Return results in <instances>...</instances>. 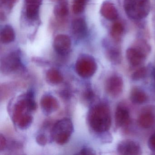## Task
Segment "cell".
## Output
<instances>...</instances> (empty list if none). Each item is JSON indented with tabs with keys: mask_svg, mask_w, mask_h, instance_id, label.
I'll list each match as a JSON object with an SVG mask.
<instances>
[{
	"mask_svg": "<svg viewBox=\"0 0 155 155\" xmlns=\"http://www.w3.org/2000/svg\"><path fill=\"white\" fill-rule=\"evenodd\" d=\"M17 1V0H1V3L4 8L10 10L13 8Z\"/></svg>",
	"mask_w": 155,
	"mask_h": 155,
	"instance_id": "26",
	"label": "cell"
},
{
	"mask_svg": "<svg viewBox=\"0 0 155 155\" xmlns=\"http://www.w3.org/2000/svg\"><path fill=\"white\" fill-rule=\"evenodd\" d=\"M147 73V68L145 67L138 69L131 75V78L133 81H138L144 78Z\"/></svg>",
	"mask_w": 155,
	"mask_h": 155,
	"instance_id": "24",
	"label": "cell"
},
{
	"mask_svg": "<svg viewBox=\"0 0 155 155\" xmlns=\"http://www.w3.org/2000/svg\"><path fill=\"white\" fill-rule=\"evenodd\" d=\"M73 130V123L70 119H61L57 121L51 129V137L58 145H64L68 142Z\"/></svg>",
	"mask_w": 155,
	"mask_h": 155,
	"instance_id": "3",
	"label": "cell"
},
{
	"mask_svg": "<svg viewBox=\"0 0 155 155\" xmlns=\"http://www.w3.org/2000/svg\"><path fill=\"white\" fill-rule=\"evenodd\" d=\"M22 67L20 54L15 51L8 54L2 61L1 70L4 74H12L19 70Z\"/></svg>",
	"mask_w": 155,
	"mask_h": 155,
	"instance_id": "6",
	"label": "cell"
},
{
	"mask_svg": "<svg viewBox=\"0 0 155 155\" xmlns=\"http://www.w3.org/2000/svg\"><path fill=\"white\" fill-rule=\"evenodd\" d=\"M32 112L28 106L25 95L21 96L18 98L13 106L12 120L20 129H27L33 122Z\"/></svg>",
	"mask_w": 155,
	"mask_h": 155,
	"instance_id": "2",
	"label": "cell"
},
{
	"mask_svg": "<svg viewBox=\"0 0 155 155\" xmlns=\"http://www.w3.org/2000/svg\"><path fill=\"white\" fill-rule=\"evenodd\" d=\"M89 0H73L72 10L76 14L82 13L86 8V5Z\"/></svg>",
	"mask_w": 155,
	"mask_h": 155,
	"instance_id": "23",
	"label": "cell"
},
{
	"mask_svg": "<svg viewBox=\"0 0 155 155\" xmlns=\"http://www.w3.org/2000/svg\"><path fill=\"white\" fill-rule=\"evenodd\" d=\"M124 28L120 22H115L111 28L110 35L113 41L118 42L121 39L122 35L124 33Z\"/></svg>",
	"mask_w": 155,
	"mask_h": 155,
	"instance_id": "22",
	"label": "cell"
},
{
	"mask_svg": "<svg viewBox=\"0 0 155 155\" xmlns=\"http://www.w3.org/2000/svg\"><path fill=\"white\" fill-rule=\"evenodd\" d=\"M147 96L142 90L138 87H133L130 94V99L135 104H142L147 100Z\"/></svg>",
	"mask_w": 155,
	"mask_h": 155,
	"instance_id": "19",
	"label": "cell"
},
{
	"mask_svg": "<svg viewBox=\"0 0 155 155\" xmlns=\"http://www.w3.org/2000/svg\"><path fill=\"white\" fill-rule=\"evenodd\" d=\"M41 110L44 114L50 115L58 109L59 105L58 100L51 94H45L40 101Z\"/></svg>",
	"mask_w": 155,
	"mask_h": 155,
	"instance_id": "11",
	"label": "cell"
},
{
	"mask_svg": "<svg viewBox=\"0 0 155 155\" xmlns=\"http://www.w3.org/2000/svg\"><path fill=\"white\" fill-rule=\"evenodd\" d=\"M124 8L131 19L139 20L146 18L150 11V0H124Z\"/></svg>",
	"mask_w": 155,
	"mask_h": 155,
	"instance_id": "4",
	"label": "cell"
},
{
	"mask_svg": "<svg viewBox=\"0 0 155 155\" xmlns=\"http://www.w3.org/2000/svg\"><path fill=\"white\" fill-rule=\"evenodd\" d=\"M36 141L39 145L43 146L47 144L48 139L45 134L43 133H40L38 134L36 137Z\"/></svg>",
	"mask_w": 155,
	"mask_h": 155,
	"instance_id": "25",
	"label": "cell"
},
{
	"mask_svg": "<svg viewBox=\"0 0 155 155\" xmlns=\"http://www.w3.org/2000/svg\"><path fill=\"white\" fill-rule=\"evenodd\" d=\"M7 145V140L2 134L0 135V150L2 151L6 148Z\"/></svg>",
	"mask_w": 155,
	"mask_h": 155,
	"instance_id": "29",
	"label": "cell"
},
{
	"mask_svg": "<svg viewBox=\"0 0 155 155\" xmlns=\"http://www.w3.org/2000/svg\"><path fill=\"white\" fill-rule=\"evenodd\" d=\"M47 82L51 85H57L63 81V77L60 71L55 68H51L47 71L46 75Z\"/></svg>",
	"mask_w": 155,
	"mask_h": 155,
	"instance_id": "18",
	"label": "cell"
},
{
	"mask_svg": "<svg viewBox=\"0 0 155 155\" xmlns=\"http://www.w3.org/2000/svg\"><path fill=\"white\" fill-rule=\"evenodd\" d=\"M117 151L120 155H137L141 154L142 150L139 143L128 139L122 140L118 144Z\"/></svg>",
	"mask_w": 155,
	"mask_h": 155,
	"instance_id": "9",
	"label": "cell"
},
{
	"mask_svg": "<svg viewBox=\"0 0 155 155\" xmlns=\"http://www.w3.org/2000/svg\"><path fill=\"white\" fill-rule=\"evenodd\" d=\"M69 7L66 0H61L54 7V15L58 18H66L69 14Z\"/></svg>",
	"mask_w": 155,
	"mask_h": 155,
	"instance_id": "21",
	"label": "cell"
},
{
	"mask_svg": "<svg viewBox=\"0 0 155 155\" xmlns=\"http://www.w3.org/2000/svg\"><path fill=\"white\" fill-rule=\"evenodd\" d=\"M97 69L95 59L90 55L83 54L80 55L75 64V71L83 78H88L93 76Z\"/></svg>",
	"mask_w": 155,
	"mask_h": 155,
	"instance_id": "5",
	"label": "cell"
},
{
	"mask_svg": "<svg viewBox=\"0 0 155 155\" xmlns=\"http://www.w3.org/2000/svg\"><path fill=\"white\" fill-rule=\"evenodd\" d=\"M25 2L27 18L31 20H36L39 17L42 0H25Z\"/></svg>",
	"mask_w": 155,
	"mask_h": 155,
	"instance_id": "14",
	"label": "cell"
},
{
	"mask_svg": "<svg viewBox=\"0 0 155 155\" xmlns=\"http://www.w3.org/2000/svg\"><path fill=\"white\" fill-rule=\"evenodd\" d=\"M154 80H155V76H154Z\"/></svg>",
	"mask_w": 155,
	"mask_h": 155,
	"instance_id": "31",
	"label": "cell"
},
{
	"mask_svg": "<svg viewBox=\"0 0 155 155\" xmlns=\"http://www.w3.org/2000/svg\"><path fill=\"white\" fill-rule=\"evenodd\" d=\"M148 146L151 151L155 152V133L150 137L148 141Z\"/></svg>",
	"mask_w": 155,
	"mask_h": 155,
	"instance_id": "27",
	"label": "cell"
},
{
	"mask_svg": "<svg viewBox=\"0 0 155 155\" xmlns=\"http://www.w3.org/2000/svg\"><path fill=\"white\" fill-rule=\"evenodd\" d=\"M94 97V92L91 89H87V90L85 91L84 97L87 100H91Z\"/></svg>",
	"mask_w": 155,
	"mask_h": 155,
	"instance_id": "30",
	"label": "cell"
},
{
	"mask_svg": "<svg viewBox=\"0 0 155 155\" xmlns=\"http://www.w3.org/2000/svg\"><path fill=\"white\" fill-rule=\"evenodd\" d=\"M71 32L76 38L81 39L86 37L87 32V27L85 20L81 18H76L71 23Z\"/></svg>",
	"mask_w": 155,
	"mask_h": 155,
	"instance_id": "13",
	"label": "cell"
},
{
	"mask_svg": "<svg viewBox=\"0 0 155 155\" xmlns=\"http://www.w3.org/2000/svg\"><path fill=\"white\" fill-rule=\"evenodd\" d=\"M95 151L90 148L84 147L80 150L77 154L79 155H93L95 154Z\"/></svg>",
	"mask_w": 155,
	"mask_h": 155,
	"instance_id": "28",
	"label": "cell"
},
{
	"mask_svg": "<svg viewBox=\"0 0 155 155\" xmlns=\"http://www.w3.org/2000/svg\"><path fill=\"white\" fill-rule=\"evenodd\" d=\"M87 120L89 125L95 132H106L110 129L111 124L109 107L103 103L94 105L89 111Z\"/></svg>",
	"mask_w": 155,
	"mask_h": 155,
	"instance_id": "1",
	"label": "cell"
},
{
	"mask_svg": "<svg viewBox=\"0 0 155 155\" xmlns=\"http://www.w3.org/2000/svg\"><path fill=\"white\" fill-rule=\"evenodd\" d=\"M55 51L61 56H65L69 53L71 47V41L70 37L65 34L56 36L53 43Z\"/></svg>",
	"mask_w": 155,
	"mask_h": 155,
	"instance_id": "10",
	"label": "cell"
},
{
	"mask_svg": "<svg viewBox=\"0 0 155 155\" xmlns=\"http://www.w3.org/2000/svg\"><path fill=\"white\" fill-rule=\"evenodd\" d=\"M148 54L146 51L135 43L126 51V57L129 63L134 67L142 64Z\"/></svg>",
	"mask_w": 155,
	"mask_h": 155,
	"instance_id": "7",
	"label": "cell"
},
{
	"mask_svg": "<svg viewBox=\"0 0 155 155\" xmlns=\"http://www.w3.org/2000/svg\"><path fill=\"white\" fill-rule=\"evenodd\" d=\"M106 55L110 61L113 64L120 63L122 59L121 51L117 46L107 43L106 44Z\"/></svg>",
	"mask_w": 155,
	"mask_h": 155,
	"instance_id": "16",
	"label": "cell"
},
{
	"mask_svg": "<svg viewBox=\"0 0 155 155\" xmlns=\"http://www.w3.org/2000/svg\"><path fill=\"white\" fill-rule=\"evenodd\" d=\"M100 12L104 18L109 21L115 20L118 16L117 8L113 3L109 1H105L102 3Z\"/></svg>",
	"mask_w": 155,
	"mask_h": 155,
	"instance_id": "15",
	"label": "cell"
},
{
	"mask_svg": "<svg viewBox=\"0 0 155 155\" xmlns=\"http://www.w3.org/2000/svg\"><path fill=\"white\" fill-rule=\"evenodd\" d=\"M139 126L144 129H149L155 124V115L150 111L141 112L137 119Z\"/></svg>",
	"mask_w": 155,
	"mask_h": 155,
	"instance_id": "17",
	"label": "cell"
},
{
	"mask_svg": "<svg viewBox=\"0 0 155 155\" xmlns=\"http://www.w3.org/2000/svg\"><path fill=\"white\" fill-rule=\"evenodd\" d=\"M105 88L108 94L113 97H117L122 93L123 81L120 76L113 75L107 79Z\"/></svg>",
	"mask_w": 155,
	"mask_h": 155,
	"instance_id": "8",
	"label": "cell"
},
{
	"mask_svg": "<svg viewBox=\"0 0 155 155\" xmlns=\"http://www.w3.org/2000/svg\"><path fill=\"white\" fill-rule=\"evenodd\" d=\"M115 123L118 127L127 126L130 121V115L128 109L125 106L118 105L115 113Z\"/></svg>",
	"mask_w": 155,
	"mask_h": 155,
	"instance_id": "12",
	"label": "cell"
},
{
	"mask_svg": "<svg viewBox=\"0 0 155 155\" xmlns=\"http://www.w3.org/2000/svg\"><path fill=\"white\" fill-rule=\"evenodd\" d=\"M15 32L12 26L7 25L3 27L1 32V40L4 44L13 42L15 39Z\"/></svg>",
	"mask_w": 155,
	"mask_h": 155,
	"instance_id": "20",
	"label": "cell"
}]
</instances>
